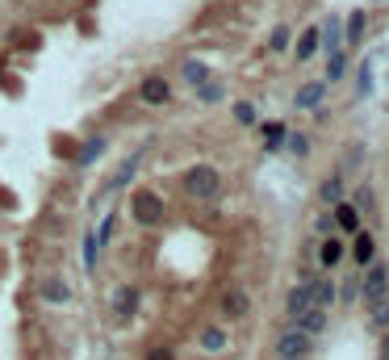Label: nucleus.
<instances>
[{
	"instance_id": "obj_29",
	"label": "nucleus",
	"mask_w": 389,
	"mask_h": 360,
	"mask_svg": "<svg viewBox=\"0 0 389 360\" xmlns=\"http://www.w3.org/2000/svg\"><path fill=\"white\" fill-rule=\"evenodd\" d=\"M96 251H101V243H96V235H84V268H88V273L96 268Z\"/></svg>"
},
{
	"instance_id": "obj_33",
	"label": "nucleus",
	"mask_w": 389,
	"mask_h": 360,
	"mask_svg": "<svg viewBox=\"0 0 389 360\" xmlns=\"http://www.w3.org/2000/svg\"><path fill=\"white\" fill-rule=\"evenodd\" d=\"M147 360H176V352H172V348H151Z\"/></svg>"
},
{
	"instance_id": "obj_12",
	"label": "nucleus",
	"mask_w": 389,
	"mask_h": 360,
	"mask_svg": "<svg viewBox=\"0 0 389 360\" xmlns=\"http://www.w3.org/2000/svg\"><path fill=\"white\" fill-rule=\"evenodd\" d=\"M247 293L243 289H227V293H222V315H227V319H243L247 315Z\"/></svg>"
},
{
	"instance_id": "obj_28",
	"label": "nucleus",
	"mask_w": 389,
	"mask_h": 360,
	"mask_svg": "<svg viewBox=\"0 0 389 360\" xmlns=\"http://www.w3.org/2000/svg\"><path fill=\"white\" fill-rule=\"evenodd\" d=\"M344 72H348V55H344V50H335L330 63H326V80H344Z\"/></svg>"
},
{
	"instance_id": "obj_20",
	"label": "nucleus",
	"mask_w": 389,
	"mask_h": 360,
	"mask_svg": "<svg viewBox=\"0 0 389 360\" xmlns=\"http://www.w3.org/2000/svg\"><path fill=\"white\" fill-rule=\"evenodd\" d=\"M314 50H318V30H302V38H297V63L314 59Z\"/></svg>"
},
{
	"instance_id": "obj_2",
	"label": "nucleus",
	"mask_w": 389,
	"mask_h": 360,
	"mask_svg": "<svg viewBox=\"0 0 389 360\" xmlns=\"http://www.w3.org/2000/svg\"><path fill=\"white\" fill-rule=\"evenodd\" d=\"M130 210H134V218H138L143 226H155V222L163 218V201H159V193L138 189V193L130 197Z\"/></svg>"
},
{
	"instance_id": "obj_18",
	"label": "nucleus",
	"mask_w": 389,
	"mask_h": 360,
	"mask_svg": "<svg viewBox=\"0 0 389 360\" xmlns=\"http://www.w3.org/2000/svg\"><path fill=\"white\" fill-rule=\"evenodd\" d=\"M318 197H322L326 205H339V201H344V176H326L322 189H318Z\"/></svg>"
},
{
	"instance_id": "obj_34",
	"label": "nucleus",
	"mask_w": 389,
	"mask_h": 360,
	"mask_svg": "<svg viewBox=\"0 0 389 360\" xmlns=\"http://www.w3.org/2000/svg\"><path fill=\"white\" fill-rule=\"evenodd\" d=\"M289 147L297 151V156H306V138H302V134H293V138H289Z\"/></svg>"
},
{
	"instance_id": "obj_8",
	"label": "nucleus",
	"mask_w": 389,
	"mask_h": 360,
	"mask_svg": "<svg viewBox=\"0 0 389 360\" xmlns=\"http://www.w3.org/2000/svg\"><path fill=\"white\" fill-rule=\"evenodd\" d=\"M143 156H147V147H134V151H130V160H126V164L118 168V176H114V180H109V189H114V193H118V189H126V184L134 180V172H138V164H143Z\"/></svg>"
},
{
	"instance_id": "obj_1",
	"label": "nucleus",
	"mask_w": 389,
	"mask_h": 360,
	"mask_svg": "<svg viewBox=\"0 0 389 360\" xmlns=\"http://www.w3.org/2000/svg\"><path fill=\"white\" fill-rule=\"evenodd\" d=\"M218 189H222V176H218L213 164H197V168L185 172V193H189L193 201H213Z\"/></svg>"
},
{
	"instance_id": "obj_7",
	"label": "nucleus",
	"mask_w": 389,
	"mask_h": 360,
	"mask_svg": "<svg viewBox=\"0 0 389 360\" xmlns=\"http://www.w3.org/2000/svg\"><path fill=\"white\" fill-rule=\"evenodd\" d=\"M322 96H326V84H322V80H310V84L297 88L293 105H297V109H318V105H322Z\"/></svg>"
},
{
	"instance_id": "obj_3",
	"label": "nucleus",
	"mask_w": 389,
	"mask_h": 360,
	"mask_svg": "<svg viewBox=\"0 0 389 360\" xmlns=\"http://www.w3.org/2000/svg\"><path fill=\"white\" fill-rule=\"evenodd\" d=\"M364 268H368V273H364V306H368V301H377V297L389 293V264L368 260Z\"/></svg>"
},
{
	"instance_id": "obj_21",
	"label": "nucleus",
	"mask_w": 389,
	"mask_h": 360,
	"mask_svg": "<svg viewBox=\"0 0 389 360\" xmlns=\"http://www.w3.org/2000/svg\"><path fill=\"white\" fill-rule=\"evenodd\" d=\"M222 96H227V88H222L218 80H205V84H197V100H205V105H218Z\"/></svg>"
},
{
	"instance_id": "obj_13",
	"label": "nucleus",
	"mask_w": 389,
	"mask_h": 360,
	"mask_svg": "<svg viewBox=\"0 0 389 360\" xmlns=\"http://www.w3.org/2000/svg\"><path fill=\"white\" fill-rule=\"evenodd\" d=\"M293 327H302L306 335H318V331L326 327V310H322V306H310V310H302V315L293 319Z\"/></svg>"
},
{
	"instance_id": "obj_17",
	"label": "nucleus",
	"mask_w": 389,
	"mask_h": 360,
	"mask_svg": "<svg viewBox=\"0 0 389 360\" xmlns=\"http://www.w3.org/2000/svg\"><path fill=\"white\" fill-rule=\"evenodd\" d=\"M368 319H372L377 331H389V293L377 297V301H368Z\"/></svg>"
},
{
	"instance_id": "obj_15",
	"label": "nucleus",
	"mask_w": 389,
	"mask_h": 360,
	"mask_svg": "<svg viewBox=\"0 0 389 360\" xmlns=\"http://www.w3.org/2000/svg\"><path fill=\"white\" fill-rule=\"evenodd\" d=\"M180 76L197 88V84H205V80H209V63H201V59H185V63H180Z\"/></svg>"
},
{
	"instance_id": "obj_4",
	"label": "nucleus",
	"mask_w": 389,
	"mask_h": 360,
	"mask_svg": "<svg viewBox=\"0 0 389 360\" xmlns=\"http://www.w3.org/2000/svg\"><path fill=\"white\" fill-rule=\"evenodd\" d=\"M134 310H138V289L134 285L114 289V297H109V315H114V323H130Z\"/></svg>"
},
{
	"instance_id": "obj_11",
	"label": "nucleus",
	"mask_w": 389,
	"mask_h": 360,
	"mask_svg": "<svg viewBox=\"0 0 389 360\" xmlns=\"http://www.w3.org/2000/svg\"><path fill=\"white\" fill-rule=\"evenodd\" d=\"M42 297H46L50 306H67V301H72V289H67L63 277H46V281H42Z\"/></svg>"
},
{
	"instance_id": "obj_31",
	"label": "nucleus",
	"mask_w": 389,
	"mask_h": 360,
	"mask_svg": "<svg viewBox=\"0 0 389 360\" xmlns=\"http://www.w3.org/2000/svg\"><path fill=\"white\" fill-rule=\"evenodd\" d=\"M235 118H239L243 126H255V105H247V100H239V105H235Z\"/></svg>"
},
{
	"instance_id": "obj_27",
	"label": "nucleus",
	"mask_w": 389,
	"mask_h": 360,
	"mask_svg": "<svg viewBox=\"0 0 389 360\" xmlns=\"http://www.w3.org/2000/svg\"><path fill=\"white\" fill-rule=\"evenodd\" d=\"M330 301H335V285H330V281H314V306H322V310H326Z\"/></svg>"
},
{
	"instance_id": "obj_23",
	"label": "nucleus",
	"mask_w": 389,
	"mask_h": 360,
	"mask_svg": "<svg viewBox=\"0 0 389 360\" xmlns=\"http://www.w3.org/2000/svg\"><path fill=\"white\" fill-rule=\"evenodd\" d=\"M114 235H118V214H105L101 218V231H96V243L109 247V243H114Z\"/></svg>"
},
{
	"instance_id": "obj_32",
	"label": "nucleus",
	"mask_w": 389,
	"mask_h": 360,
	"mask_svg": "<svg viewBox=\"0 0 389 360\" xmlns=\"http://www.w3.org/2000/svg\"><path fill=\"white\" fill-rule=\"evenodd\" d=\"M372 92V63H360V96Z\"/></svg>"
},
{
	"instance_id": "obj_26",
	"label": "nucleus",
	"mask_w": 389,
	"mask_h": 360,
	"mask_svg": "<svg viewBox=\"0 0 389 360\" xmlns=\"http://www.w3.org/2000/svg\"><path fill=\"white\" fill-rule=\"evenodd\" d=\"M101 151H105V138H101V134H96V138H88V142L80 147V164L88 168V164H92V160L101 156Z\"/></svg>"
},
{
	"instance_id": "obj_10",
	"label": "nucleus",
	"mask_w": 389,
	"mask_h": 360,
	"mask_svg": "<svg viewBox=\"0 0 389 360\" xmlns=\"http://www.w3.org/2000/svg\"><path fill=\"white\" fill-rule=\"evenodd\" d=\"M318 46H326V55L344 50V30H339V17H326L322 30H318Z\"/></svg>"
},
{
	"instance_id": "obj_35",
	"label": "nucleus",
	"mask_w": 389,
	"mask_h": 360,
	"mask_svg": "<svg viewBox=\"0 0 389 360\" xmlns=\"http://www.w3.org/2000/svg\"><path fill=\"white\" fill-rule=\"evenodd\" d=\"M381 360H389V335H385V343H381Z\"/></svg>"
},
{
	"instance_id": "obj_9",
	"label": "nucleus",
	"mask_w": 389,
	"mask_h": 360,
	"mask_svg": "<svg viewBox=\"0 0 389 360\" xmlns=\"http://www.w3.org/2000/svg\"><path fill=\"white\" fill-rule=\"evenodd\" d=\"M314 306V281H302L293 293H289V301H285V310H289V319H297L302 310H310Z\"/></svg>"
},
{
	"instance_id": "obj_6",
	"label": "nucleus",
	"mask_w": 389,
	"mask_h": 360,
	"mask_svg": "<svg viewBox=\"0 0 389 360\" xmlns=\"http://www.w3.org/2000/svg\"><path fill=\"white\" fill-rule=\"evenodd\" d=\"M138 92H143V100H147V105H168V100H172V84L163 80V76H147Z\"/></svg>"
},
{
	"instance_id": "obj_19",
	"label": "nucleus",
	"mask_w": 389,
	"mask_h": 360,
	"mask_svg": "<svg viewBox=\"0 0 389 360\" xmlns=\"http://www.w3.org/2000/svg\"><path fill=\"white\" fill-rule=\"evenodd\" d=\"M335 222L344 226V231H360V210H356V205H335Z\"/></svg>"
},
{
	"instance_id": "obj_25",
	"label": "nucleus",
	"mask_w": 389,
	"mask_h": 360,
	"mask_svg": "<svg viewBox=\"0 0 389 360\" xmlns=\"http://www.w3.org/2000/svg\"><path fill=\"white\" fill-rule=\"evenodd\" d=\"M201 348H205V352H222V348H227V331H222V327H209V331L201 335Z\"/></svg>"
},
{
	"instance_id": "obj_30",
	"label": "nucleus",
	"mask_w": 389,
	"mask_h": 360,
	"mask_svg": "<svg viewBox=\"0 0 389 360\" xmlns=\"http://www.w3.org/2000/svg\"><path fill=\"white\" fill-rule=\"evenodd\" d=\"M268 46H272V50H285V46H289V25H276L272 38H268Z\"/></svg>"
},
{
	"instance_id": "obj_22",
	"label": "nucleus",
	"mask_w": 389,
	"mask_h": 360,
	"mask_svg": "<svg viewBox=\"0 0 389 360\" xmlns=\"http://www.w3.org/2000/svg\"><path fill=\"white\" fill-rule=\"evenodd\" d=\"M285 134H289V130H285L281 122H268V126H264V147H268V151L285 147Z\"/></svg>"
},
{
	"instance_id": "obj_5",
	"label": "nucleus",
	"mask_w": 389,
	"mask_h": 360,
	"mask_svg": "<svg viewBox=\"0 0 389 360\" xmlns=\"http://www.w3.org/2000/svg\"><path fill=\"white\" fill-rule=\"evenodd\" d=\"M306 352H310V335L302 327H289L281 339H276V356L281 360H306Z\"/></svg>"
},
{
	"instance_id": "obj_14",
	"label": "nucleus",
	"mask_w": 389,
	"mask_h": 360,
	"mask_svg": "<svg viewBox=\"0 0 389 360\" xmlns=\"http://www.w3.org/2000/svg\"><path fill=\"white\" fill-rule=\"evenodd\" d=\"M339 260H344V243H339L335 235L322 239V247H318V264H322V268H335Z\"/></svg>"
},
{
	"instance_id": "obj_24",
	"label": "nucleus",
	"mask_w": 389,
	"mask_h": 360,
	"mask_svg": "<svg viewBox=\"0 0 389 360\" xmlns=\"http://www.w3.org/2000/svg\"><path fill=\"white\" fill-rule=\"evenodd\" d=\"M364 25H368V17H364V9H356V13L348 17V34H344V38H348V42H360V38H364Z\"/></svg>"
},
{
	"instance_id": "obj_16",
	"label": "nucleus",
	"mask_w": 389,
	"mask_h": 360,
	"mask_svg": "<svg viewBox=\"0 0 389 360\" xmlns=\"http://www.w3.org/2000/svg\"><path fill=\"white\" fill-rule=\"evenodd\" d=\"M352 255H356V264L364 268L368 260H377V239H372V235H356V247H352Z\"/></svg>"
}]
</instances>
